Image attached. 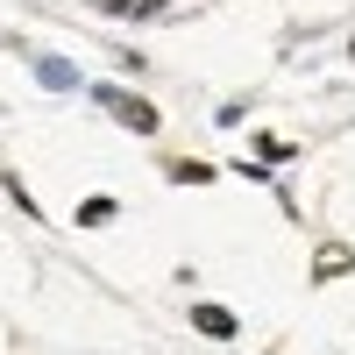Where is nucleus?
<instances>
[{
  "mask_svg": "<svg viewBox=\"0 0 355 355\" xmlns=\"http://www.w3.org/2000/svg\"><path fill=\"white\" fill-rule=\"evenodd\" d=\"M100 15H135V0H93Z\"/></svg>",
  "mask_w": 355,
  "mask_h": 355,
  "instance_id": "6e6552de",
  "label": "nucleus"
},
{
  "mask_svg": "<svg viewBox=\"0 0 355 355\" xmlns=\"http://www.w3.org/2000/svg\"><path fill=\"white\" fill-rule=\"evenodd\" d=\"M93 100H100V107H107L121 128H135V135H157V107H150V100L121 93V85H93Z\"/></svg>",
  "mask_w": 355,
  "mask_h": 355,
  "instance_id": "f257e3e1",
  "label": "nucleus"
},
{
  "mask_svg": "<svg viewBox=\"0 0 355 355\" xmlns=\"http://www.w3.org/2000/svg\"><path fill=\"white\" fill-rule=\"evenodd\" d=\"M348 263H355L348 249H320V263H313V277H320V284H327V277H341V270H348Z\"/></svg>",
  "mask_w": 355,
  "mask_h": 355,
  "instance_id": "20e7f679",
  "label": "nucleus"
},
{
  "mask_svg": "<svg viewBox=\"0 0 355 355\" xmlns=\"http://www.w3.org/2000/svg\"><path fill=\"white\" fill-rule=\"evenodd\" d=\"M171 178H178V185H206V178H214V164H171Z\"/></svg>",
  "mask_w": 355,
  "mask_h": 355,
  "instance_id": "0eeeda50",
  "label": "nucleus"
},
{
  "mask_svg": "<svg viewBox=\"0 0 355 355\" xmlns=\"http://www.w3.org/2000/svg\"><path fill=\"white\" fill-rule=\"evenodd\" d=\"M192 327H199L206 341H234V327H242V320H234L227 306H192Z\"/></svg>",
  "mask_w": 355,
  "mask_h": 355,
  "instance_id": "f03ea898",
  "label": "nucleus"
},
{
  "mask_svg": "<svg viewBox=\"0 0 355 355\" xmlns=\"http://www.w3.org/2000/svg\"><path fill=\"white\" fill-rule=\"evenodd\" d=\"M36 71H43V85H50V93H71V85H78V71L64 64V57H43Z\"/></svg>",
  "mask_w": 355,
  "mask_h": 355,
  "instance_id": "7ed1b4c3",
  "label": "nucleus"
},
{
  "mask_svg": "<svg viewBox=\"0 0 355 355\" xmlns=\"http://www.w3.org/2000/svg\"><path fill=\"white\" fill-rule=\"evenodd\" d=\"M256 157H263V164H284L291 142H284V135H256Z\"/></svg>",
  "mask_w": 355,
  "mask_h": 355,
  "instance_id": "423d86ee",
  "label": "nucleus"
},
{
  "mask_svg": "<svg viewBox=\"0 0 355 355\" xmlns=\"http://www.w3.org/2000/svg\"><path fill=\"white\" fill-rule=\"evenodd\" d=\"M107 220H114V199H85L78 206V227H107Z\"/></svg>",
  "mask_w": 355,
  "mask_h": 355,
  "instance_id": "39448f33",
  "label": "nucleus"
}]
</instances>
